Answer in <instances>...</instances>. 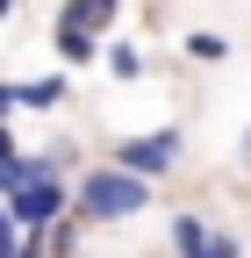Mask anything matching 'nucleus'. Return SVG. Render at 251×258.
Returning <instances> with one entry per match:
<instances>
[{
  "label": "nucleus",
  "mask_w": 251,
  "mask_h": 258,
  "mask_svg": "<svg viewBox=\"0 0 251 258\" xmlns=\"http://www.w3.org/2000/svg\"><path fill=\"white\" fill-rule=\"evenodd\" d=\"M86 222H122V215H144L151 208V179L122 172V165H93L79 179V201H72Z\"/></svg>",
  "instance_id": "f257e3e1"
},
{
  "label": "nucleus",
  "mask_w": 251,
  "mask_h": 258,
  "mask_svg": "<svg viewBox=\"0 0 251 258\" xmlns=\"http://www.w3.org/2000/svg\"><path fill=\"white\" fill-rule=\"evenodd\" d=\"M115 165L137 172V179H165L179 165V129H151V137H122L115 144Z\"/></svg>",
  "instance_id": "f03ea898"
},
{
  "label": "nucleus",
  "mask_w": 251,
  "mask_h": 258,
  "mask_svg": "<svg viewBox=\"0 0 251 258\" xmlns=\"http://www.w3.org/2000/svg\"><path fill=\"white\" fill-rule=\"evenodd\" d=\"M8 215H15V230H22V237H43L57 215H72V201H65V179H36V186H22L15 201H8Z\"/></svg>",
  "instance_id": "7ed1b4c3"
},
{
  "label": "nucleus",
  "mask_w": 251,
  "mask_h": 258,
  "mask_svg": "<svg viewBox=\"0 0 251 258\" xmlns=\"http://www.w3.org/2000/svg\"><path fill=\"white\" fill-rule=\"evenodd\" d=\"M172 251L179 258H244V244L237 237H223V230H208V215H172Z\"/></svg>",
  "instance_id": "20e7f679"
},
{
  "label": "nucleus",
  "mask_w": 251,
  "mask_h": 258,
  "mask_svg": "<svg viewBox=\"0 0 251 258\" xmlns=\"http://www.w3.org/2000/svg\"><path fill=\"white\" fill-rule=\"evenodd\" d=\"M50 50L57 57H65V64H86L93 50H101V43H93V29L72 15V8H57V29H50Z\"/></svg>",
  "instance_id": "39448f33"
},
{
  "label": "nucleus",
  "mask_w": 251,
  "mask_h": 258,
  "mask_svg": "<svg viewBox=\"0 0 251 258\" xmlns=\"http://www.w3.org/2000/svg\"><path fill=\"white\" fill-rule=\"evenodd\" d=\"M65 101V79H22L15 86V108H57Z\"/></svg>",
  "instance_id": "423d86ee"
},
{
  "label": "nucleus",
  "mask_w": 251,
  "mask_h": 258,
  "mask_svg": "<svg viewBox=\"0 0 251 258\" xmlns=\"http://www.w3.org/2000/svg\"><path fill=\"white\" fill-rule=\"evenodd\" d=\"M79 222H86V215L72 208V215H57L50 230H43V244H50V258H72V251H79Z\"/></svg>",
  "instance_id": "0eeeda50"
},
{
  "label": "nucleus",
  "mask_w": 251,
  "mask_h": 258,
  "mask_svg": "<svg viewBox=\"0 0 251 258\" xmlns=\"http://www.w3.org/2000/svg\"><path fill=\"white\" fill-rule=\"evenodd\" d=\"M186 57H201V64H223V57H230V36H215V29H194V36H186Z\"/></svg>",
  "instance_id": "6e6552de"
},
{
  "label": "nucleus",
  "mask_w": 251,
  "mask_h": 258,
  "mask_svg": "<svg viewBox=\"0 0 251 258\" xmlns=\"http://www.w3.org/2000/svg\"><path fill=\"white\" fill-rule=\"evenodd\" d=\"M108 72H115V79H137V72H144V57H137L130 43H115V50H108Z\"/></svg>",
  "instance_id": "1a4fd4ad"
},
{
  "label": "nucleus",
  "mask_w": 251,
  "mask_h": 258,
  "mask_svg": "<svg viewBox=\"0 0 251 258\" xmlns=\"http://www.w3.org/2000/svg\"><path fill=\"white\" fill-rule=\"evenodd\" d=\"M15 244H22V230H15V215H8V201H0V258H15Z\"/></svg>",
  "instance_id": "9d476101"
},
{
  "label": "nucleus",
  "mask_w": 251,
  "mask_h": 258,
  "mask_svg": "<svg viewBox=\"0 0 251 258\" xmlns=\"http://www.w3.org/2000/svg\"><path fill=\"white\" fill-rule=\"evenodd\" d=\"M15 258H50V244H43V237H22V244H15Z\"/></svg>",
  "instance_id": "9b49d317"
},
{
  "label": "nucleus",
  "mask_w": 251,
  "mask_h": 258,
  "mask_svg": "<svg viewBox=\"0 0 251 258\" xmlns=\"http://www.w3.org/2000/svg\"><path fill=\"white\" fill-rule=\"evenodd\" d=\"M8 158H15V144H8V129H0V165H8Z\"/></svg>",
  "instance_id": "f8f14e48"
},
{
  "label": "nucleus",
  "mask_w": 251,
  "mask_h": 258,
  "mask_svg": "<svg viewBox=\"0 0 251 258\" xmlns=\"http://www.w3.org/2000/svg\"><path fill=\"white\" fill-rule=\"evenodd\" d=\"M8 15H15V0H0V22H8Z\"/></svg>",
  "instance_id": "ddd939ff"
},
{
  "label": "nucleus",
  "mask_w": 251,
  "mask_h": 258,
  "mask_svg": "<svg viewBox=\"0 0 251 258\" xmlns=\"http://www.w3.org/2000/svg\"><path fill=\"white\" fill-rule=\"evenodd\" d=\"M244 165H251V129H244Z\"/></svg>",
  "instance_id": "4468645a"
}]
</instances>
